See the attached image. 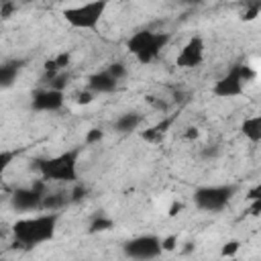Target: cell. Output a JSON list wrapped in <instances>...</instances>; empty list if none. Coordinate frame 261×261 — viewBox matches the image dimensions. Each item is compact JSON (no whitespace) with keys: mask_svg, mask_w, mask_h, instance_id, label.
<instances>
[{"mask_svg":"<svg viewBox=\"0 0 261 261\" xmlns=\"http://www.w3.org/2000/svg\"><path fill=\"white\" fill-rule=\"evenodd\" d=\"M57 220H59L57 212H43V214L18 218L12 224L14 241L18 245H22V247L43 245V243H47V241H51L55 237Z\"/></svg>","mask_w":261,"mask_h":261,"instance_id":"obj_1","label":"cell"},{"mask_svg":"<svg viewBox=\"0 0 261 261\" xmlns=\"http://www.w3.org/2000/svg\"><path fill=\"white\" fill-rule=\"evenodd\" d=\"M77 157H80V149L57 153L53 157L41 159L37 163V171L43 181L75 184L77 181Z\"/></svg>","mask_w":261,"mask_h":261,"instance_id":"obj_2","label":"cell"},{"mask_svg":"<svg viewBox=\"0 0 261 261\" xmlns=\"http://www.w3.org/2000/svg\"><path fill=\"white\" fill-rule=\"evenodd\" d=\"M167 43H169V35L167 33L143 29V31H137L135 35L128 37L126 49L139 63L147 65V63H151V61H155L159 57V53L163 51V47Z\"/></svg>","mask_w":261,"mask_h":261,"instance_id":"obj_3","label":"cell"},{"mask_svg":"<svg viewBox=\"0 0 261 261\" xmlns=\"http://www.w3.org/2000/svg\"><path fill=\"white\" fill-rule=\"evenodd\" d=\"M106 8H108V4H106L104 0L86 2V4H75V6L63 8L61 16H63V20H65L71 29L90 31V29H96V27H98V22L102 20Z\"/></svg>","mask_w":261,"mask_h":261,"instance_id":"obj_4","label":"cell"},{"mask_svg":"<svg viewBox=\"0 0 261 261\" xmlns=\"http://www.w3.org/2000/svg\"><path fill=\"white\" fill-rule=\"evenodd\" d=\"M255 71L249 65H234L222 77H218L212 86V94L216 98H237L245 94V84L253 80Z\"/></svg>","mask_w":261,"mask_h":261,"instance_id":"obj_5","label":"cell"},{"mask_svg":"<svg viewBox=\"0 0 261 261\" xmlns=\"http://www.w3.org/2000/svg\"><path fill=\"white\" fill-rule=\"evenodd\" d=\"M234 186H202L194 192V204L204 212H220L232 200Z\"/></svg>","mask_w":261,"mask_h":261,"instance_id":"obj_6","label":"cell"},{"mask_svg":"<svg viewBox=\"0 0 261 261\" xmlns=\"http://www.w3.org/2000/svg\"><path fill=\"white\" fill-rule=\"evenodd\" d=\"M163 253L161 239L155 234H141L124 243V255L133 261H151Z\"/></svg>","mask_w":261,"mask_h":261,"instance_id":"obj_7","label":"cell"},{"mask_svg":"<svg viewBox=\"0 0 261 261\" xmlns=\"http://www.w3.org/2000/svg\"><path fill=\"white\" fill-rule=\"evenodd\" d=\"M45 186L43 181L31 186V188H18L12 192L10 202L16 212H39L43 210V198H45Z\"/></svg>","mask_w":261,"mask_h":261,"instance_id":"obj_8","label":"cell"},{"mask_svg":"<svg viewBox=\"0 0 261 261\" xmlns=\"http://www.w3.org/2000/svg\"><path fill=\"white\" fill-rule=\"evenodd\" d=\"M204 55H206V45H204V39L202 37H190L186 41V45L179 49L177 57H175V65L181 67V69H192V67H198L202 65L204 61Z\"/></svg>","mask_w":261,"mask_h":261,"instance_id":"obj_9","label":"cell"},{"mask_svg":"<svg viewBox=\"0 0 261 261\" xmlns=\"http://www.w3.org/2000/svg\"><path fill=\"white\" fill-rule=\"evenodd\" d=\"M65 102V96L63 92L59 90H53V88H41L33 94L31 98V108L37 110V112H57Z\"/></svg>","mask_w":261,"mask_h":261,"instance_id":"obj_10","label":"cell"},{"mask_svg":"<svg viewBox=\"0 0 261 261\" xmlns=\"http://www.w3.org/2000/svg\"><path fill=\"white\" fill-rule=\"evenodd\" d=\"M118 88V80L108 71V69H102V71H96L88 77V88L92 94H110Z\"/></svg>","mask_w":261,"mask_h":261,"instance_id":"obj_11","label":"cell"},{"mask_svg":"<svg viewBox=\"0 0 261 261\" xmlns=\"http://www.w3.org/2000/svg\"><path fill=\"white\" fill-rule=\"evenodd\" d=\"M241 135L251 143H259L261 141V112L253 114V116H247L241 122Z\"/></svg>","mask_w":261,"mask_h":261,"instance_id":"obj_12","label":"cell"},{"mask_svg":"<svg viewBox=\"0 0 261 261\" xmlns=\"http://www.w3.org/2000/svg\"><path fill=\"white\" fill-rule=\"evenodd\" d=\"M141 122H143V116L139 112H124L114 120V130L116 133H133L139 128Z\"/></svg>","mask_w":261,"mask_h":261,"instance_id":"obj_13","label":"cell"},{"mask_svg":"<svg viewBox=\"0 0 261 261\" xmlns=\"http://www.w3.org/2000/svg\"><path fill=\"white\" fill-rule=\"evenodd\" d=\"M18 69H20V61H8V63H4L0 67V86L2 88H10L16 82Z\"/></svg>","mask_w":261,"mask_h":261,"instance_id":"obj_14","label":"cell"},{"mask_svg":"<svg viewBox=\"0 0 261 261\" xmlns=\"http://www.w3.org/2000/svg\"><path fill=\"white\" fill-rule=\"evenodd\" d=\"M171 124V120H165V122H159V124H155V126H149L147 130H143L141 133V137L145 139V141H159L163 135H165V130H167V126Z\"/></svg>","mask_w":261,"mask_h":261,"instance_id":"obj_15","label":"cell"},{"mask_svg":"<svg viewBox=\"0 0 261 261\" xmlns=\"http://www.w3.org/2000/svg\"><path fill=\"white\" fill-rule=\"evenodd\" d=\"M110 228H114V220L108 218V216H98L90 224V230L92 232H104V230H110Z\"/></svg>","mask_w":261,"mask_h":261,"instance_id":"obj_16","label":"cell"},{"mask_svg":"<svg viewBox=\"0 0 261 261\" xmlns=\"http://www.w3.org/2000/svg\"><path fill=\"white\" fill-rule=\"evenodd\" d=\"M239 249H241V243L234 241V239H230V241H226V243L220 247V257H222V259H226V257H234V255L239 253Z\"/></svg>","mask_w":261,"mask_h":261,"instance_id":"obj_17","label":"cell"},{"mask_svg":"<svg viewBox=\"0 0 261 261\" xmlns=\"http://www.w3.org/2000/svg\"><path fill=\"white\" fill-rule=\"evenodd\" d=\"M259 12H261V6L259 4H247L243 8V12H241V18L249 22V20H255L259 16Z\"/></svg>","mask_w":261,"mask_h":261,"instance_id":"obj_18","label":"cell"},{"mask_svg":"<svg viewBox=\"0 0 261 261\" xmlns=\"http://www.w3.org/2000/svg\"><path fill=\"white\" fill-rule=\"evenodd\" d=\"M106 69H108V71H110V73H112V75H114L118 82H120V80L126 75V65H124V63H120V61H116V63H110Z\"/></svg>","mask_w":261,"mask_h":261,"instance_id":"obj_19","label":"cell"},{"mask_svg":"<svg viewBox=\"0 0 261 261\" xmlns=\"http://www.w3.org/2000/svg\"><path fill=\"white\" fill-rule=\"evenodd\" d=\"M102 137H104V130H102V128H90V130L86 133V143H88V145H94V143L102 141Z\"/></svg>","mask_w":261,"mask_h":261,"instance_id":"obj_20","label":"cell"},{"mask_svg":"<svg viewBox=\"0 0 261 261\" xmlns=\"http://www.w3.org/2000/svg\"><path fill=\"white\" fill-rule=\"evenodd\" d=\"M12 10H16V4L14 2H10V0H4V2H0V16L6 20L10 14H12Z\"/></svg>","mask_w":261,"mask_h":261,"instance_id":"obj_21","label":"cell"},{"mask_svg":"<svg viewBox=\"0 0 261 261\" xmlns=\"http://www.w3.org/2000/svg\"><path fill=\"white\" fill-rule=\"evenodd\" d=\"M14 157H16V151H8V149H4V151L0 153V167L6 169Z\"/></svg>","mask_w":261,"mask_h":261,"instance_id":"obj_22","label":"cell"},{"mask_svg":"<svg viewBox=\"0 0 261 261\" xmlns=\"http://www.w3.org/2000/svg\"><path fill=\"white\" fill-rule=\"evenodd\" d=\"M161 247H163V251H173V249L177 247V237H175V234L163 237V239H161Z\"/></svg>","mask_w":261,"mask_h":261,"instance_id":"obj_23","label":"cell"},{"mask_svg":"<svg viewBox=\"0 0 261 261\" xmlns=\"http://www.w3.org/2000/svg\"><path fill=\"white\" fill-rule=\"evenodd\" d=\"M249 202H255V200H261V181L259 184H255L253 188H249V192H247V196H245Z\"/></svg>","mask_w":261,"mask_h":261,"instance_id":"obj_24","label":"cell"},{"mask_svg":"<svg viewBox=\"0 0 261 261\" xmlns=\"http://www.w3.org/2000/svg\"><path fill=\"white\" fill-rule=\"evenodd\" d=\"M94 96H96V94H92L90 90H86V92H82V94H77V98H75V102H77V104H90V102L94 100Z\"/></svg>","mask_w":261,"mask_h":261,"instance_id":"obj_25","label":"cell"},{"mask_svg":"<svg viewBox=\"0 0 261 261\" xmlns=\"http://www.w3.org/2000/svg\"><path fill=\"white\" fill-rule=\"evenodd\" d=\"M251 216H259L261 214V200H255V202H249V210H247Z\"/></svg>","mask_w":261,"mask_h":261,"instance_id":"obj_26","label":"cell"},{"mask_svg":"<svg viewBox=\"0 0 261 261\" xmlns=\"http://www.w3.org/2000/svg\"><path fill=\"white\" fill-rule=\"evenodd\" d=\"M177 210H181V204H179V202H175V204L169 208V216H175V214H177Z\"/></svg>","mask_w":261,"mask_h":261,"instance_id":"obj_27","label":"cell"}]
</instances>
